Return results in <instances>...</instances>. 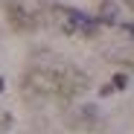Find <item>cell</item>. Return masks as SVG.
<instances>
[{"label": "cell", "mask_w": 134, "mask_h": 134, "mask_svg": "<svg viewBox=\"0 0 134 134\" xmlns=\"http://www.w3.org/2000/svg\"><path fill=\"white\" fill-rule=\"evenodd\" d=\"M99 24H117V6L114 3H102V12H99Z\"/></svg>", "instance_id": "obj_2"}, {"label": "cell", "mask_w": 134, "mask_h": 134, "mask_svg": "<svg viewBox=\"0 0 134 134\" xmlns=\"http://www.w3.org/2000/svg\"><path fill=\"white\" fill-rule=\"evenodd\" d=\"M125 29H128V32H131V35H134V24H128V26H125Z\"/></svg>", "instance_id": "obj_4"}, {"label": "cell", "mask_w": 134, "mask_h": 134, "mask_svg": "<svg viewBox=\"0 0 134 134\" xmlns=\"http://www.w3.org/2000/svg\"><path fill=\"white\" fill-rule=\"evenodd\" d=\"M111 85H114V91H120V87H125V85H128V79H125L122 73H117V76H114V82H111Z\"/></svg>", "instance_id": "obj_3"}, {"label": "cell", "mask_w": 134, "mask_h": 134, "mask_svg": "<svg viewBox=\"0 0 134 134\" xmlns=\"http://www.w3.org/2000/svg\"><path fill=\"white\" fill-rule=\"evenodd\" d=\"M61 26L67 32H85V35H93L96 26H99V20L91 18V15H85L79 9H61Z\"/></svg>", "instance_id": "obj_1"}, {"label": "cell", "mask_w": 134, "mask_h": 134, "mask_svg": "<svg viewBox=\"0 0 134 134\" xmlns=\"http://www.w3.org/2000/svg\"><path fill=\"white\" fill-rule=\"evenodd\" d=\"M0 91H3V79H0Z\"/></svg>", "instance_id": "obj_5"}]
</instances>
